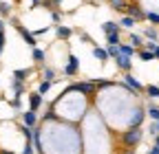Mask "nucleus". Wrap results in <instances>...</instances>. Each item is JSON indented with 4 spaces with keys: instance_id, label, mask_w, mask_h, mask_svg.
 I'll return each instance as SVG.
<instances>
[{
    "instance_id": "obj_1",
    "label": "nucleus",
    "mask_w": 159,
    "mask_h": 154,
    "mask_svg": "<svg viewBox=\"0 0 159 154\" xmlns=\"http://www.w3.org/2000/svg\"><path fill=\"white\" fill-rule=\"evenodd\" d=\"M142 137H144L142 126H130L128 130H124L122 134H119V141H122L126 148H135L139 141H142Z\"/></svg>"
},
{
    "instance_id": "obj_2",
    "label": "nucleus",
    "mask_w": 159,
    "mask_h": 154,
    "mask_svg": "<svg viewBox=\"0 0 159 154\" xmlns=\"http://www.w3.org/2000/svg\"><path fill=\"white\" fill-rule=\"evenodd\" d=\"M11 24H13V29L20 33V35H22V40L31 46V49H35V44H38V37L27 29V27H22V24H20V20H16V18H13V20H11Z\"/></svg>"
},
{
    "instance_id": "obj_3",
    "label": "nucleus",
    "mask_w": 159,
    "mask_h": 154,
    "mask_svg": "<svg viewBox=\"0 0 159 154\" xmlns=\"http://www.w3.org/2000/svg\"><path fill=\"white\" fill-rule=\"evenodd\" d=\"M69 88L86 95V97H93V95H95V84H93V79H89V82H75V84H71Z\"/></svg>"
},
{
    "instance_id": "obj_4",
    "label": "nucleus",
    "mask_w": 159,
    "mask_h": 154,
    "mask_svg": "<svg viewBox=\"0 0 159 154\" xmlns=\"http://www.w3.org/2000/svg\"><path fill=\"white\" fill-rule=\"evenodd\" d=\"M122 84H124V86H128V88H130V90H135V92H144V88H146V86L139 82L133 73H124V82H122Z\"/></svg>"
},
{
    "instance_id": "obj_5",
    "label": "nucleus",
    "mask_w": 159,
    "mask_h": 154,
    "mask_svg": "<svg viewBox=\"0 0 159 154\" xmlns=\"http://www.w3.org/2000/svg\"><path fill=\"white\" fill-rule=\"evenodd\" d=\"M126 15L135 18V20H146V11H144V7H139L137 2H128V5H126Z\"/></svg>"
},
{
    "instance_id": "obj_6",
    "label": "nucleus",
    "mask_w": 159,
    "mask_h": 154,
    "mask_svg": "<svg viewBox=\"0 0 159 154\" xmlns=\"http://www.w3.org/2000/svg\"><path fill=\"white\" fill-rule=\"evenodd\" d=\"M77 71H80V60H77V55H69V62H66V66H64V75L66 77H75L77 75Z\"/></svg>"
},
{
    "instance_id": "obj_7",
    "label": "nucleus",
    "mask_w": 159,
    "mask_h": 154,
    "mask_svg": "<svg viewBox=\"0 0 159 154\" xmlns=\"http://www.w3.org/2000/svg\"><path fill=\"white\" fill-rule=\"evenodd\" d=\"M144 117H146V110L137 106V108L133 110V114H130V119H128V126H142Z\"/></svg>"
},
{
    "instance_id": "obj_8",
    "label": "nucleus",
    "mask_w": 159,
    "mask_h": 154,
    "mask_svg": "<svg viewBox=\"0 0 159 154\" xmlns=\"http://www.w3.org/2000/svg\"><path fill=\"white\" fill-rule=\"evenodd\" d=\"M115 64H117L119 71H124V73H130V68H133V60L126 57V55H117L115 57Z\"/></svg>"
},
{
    "instance_id": "obj_9",
    "label": "nucleus",
    "mask_w": 159,
    "mask_h": 154,
    "mask_svg": "<svg viewBox=\"0 0 159 154\" xmlns=\"http://www.w3.org/2000/svg\"><path fill=\"white\" fill-rule=\"evenodd\" d=\"M22 123L29 126V128H35V126H38V112H35V110L22 112Z\"/></svg>"
},
{
    "instance_id": "obj_10",
    "label": "nucleus",
    "mask_w": 159,
    "mask_h": 154,
    "mask_svg": "<svg viewBox=\"0 0 159 154\" xmlns=\"http://www.w3.org/2000/svg\"><path fill=\"white\" fill-rule=\"evenodd\" d=\"M40 106H42V95L40 92H31L29 95V110H40Z\"/></svg>"
},
{
    "instance_id": "obj_11",
    "label": "nucleus",
    "mask_w": 159,
    "mask_h": 154,
    "mask_svg": "<svg viewBox=\"0 0 159 154\" xmlns=\"http://www.w3.org/2000/svg\"><path fill=\"white\" fill-rule=\"evenodd\" d=\"M55 35H57V40H69V37L73 35V31L69 27H64V24H57L55 27Z\"/></svg>"
},
{
    "instance_id": "obj_12",
    "label": "nucleus",
    "mask_w": 159,
    "mask_h": 154,
    "mask_svg": "<svg viewBox=\"0 0 159 154\" xmlns=\"http://www.w3.org/2000/svg\"><path fill=\"white\" fill-rule=\"evenodd\" d=\"M128 40H130L128 44H130V46H135L137 51H139V49H142V46L146 44V42H144V35H139V33H130V37H128Z\"/></svg>"
},
{
    "instance_id": "obj_13",
    "label": "nucleus",
    "mask_w": 159,
    "mask_h": 154,
    "mask_svg": "<svg viewBox=\"0 0 159 154\" xmlns=\"http://www.w3.org/2000/svg\"><path fill=\"white\" fill-rule=\"evenodd\" d=\"M93 57L104 64V62L108 60V51H106V49H99V46H93Z\"/></svg>"
},
{
    "instance_id": "obj_14",
    "label": "nucleus",
    "mask_w": 159,
    "mask_h": 154,
    "mask_svg": "<svg viewBox=\"0 0 159 154\" xmlns=\"http://www.w3.org/2000/svg\"><path fill=\"white\" fill-rule=\"evenodd\" d=\"M102 31L108 35V33H119L122 29H119V22H111V20H108V22H104V24H102Z\"/></svg>"
},
{
    "instance_id": "obj_15",
    "label": "nucleus",
    "mask_w": 159,
    "mask_h": 154,
    "mask_svg": "<svg viewBox=\"0 0 159 154\" xmlns=\"http://www.w3.org/2000/svg\"><path fill=\"white\" fill-rule=\"evenodd\" d=\"M135 24H137V20L130 15H122V20H119V29H133Z\"/></svg>"
},
{
    "instance_id": "obj_16",
    "label": "nucleus",
    "mask_w": 159,
    "mask_h": 154,
    "mask_svg": "<svg viewBox=\"0 0 159 154\" xmlns=\"http://www.w3.org/2000/svg\"><path fill=\"white\" fill-rule=\"evenodd\" d=\"M31 55H33V62H35V64H44V57H47V53H44L42 49H38V46H35V49L31 51Z\"/></svg>"
},
{
    "instance_id": "obj_17",
    "label": "nucleus",
    "mask_w": 159,
    "mask_h": 154,
    "mask_svg": "<svg viewBox=\"0 0 159 154\" xmlns=\"http://www.w3.org/2000/svg\"><path fill=\"white\" fill-rule=\"evenodd\" d=\"M135 53H137V49H135V46H130V44H124V42L119 44V55H126V57H133Z\"/></svg>"
},
{
    "instance_id": "obj_18",
    "label": "nucleus",
    "mask_w": 159,
    "mask_h": 154,
    "mask_svg": "<svg viewBox=\"0 0 159 154\" xmlns=\"http://www.w3.org/2000/svg\"><path fill=\"white\" fill-rule=\"evenodd\" d=\"M11 88H13V95H16V97H20V95H25V82L11 79Z\"/></svg>"
},
{
    "instance_id": "obj_19",
    "label": "nucleus",
    "mask_w": 159,
    "mask_h": 154,
    "mask_svg": "<svg viewBox=\"0 0 159 154\" xmlns=\"http://www.w3.org/2000/svg\"><path fill=\"white\" fill-rule=\"evenodd\" d=\"M137 55H139V60H142V62H152L155 60V53L152 51H146V49H139Z\"/></svg>"
},
{
    "instance_id": "obj_20",
    "label": "nucleus",
    "mask_w": 159,
    "mask_h": 154,
    "mask_svg": "<svg viewBox=\"0 0 159 154\" xmlns=\"http://www.w3.org/2000/svg\"><path fill=\"white\" fill-rule=\"evenodd\" d=\"M111 2V7L115 9V11H124L126 13V5H128V0H108Z\"/></svg>"
},
{
    "instance_id": "obj_21",
    "label": "nucleus",
    "mask_w": 159,
    "mask_h": 154,
    "mask_svg": "<svg viewBox=\"0 0 159 154\" xmlns=\"http://www.w3.org/2000/svg\"><path fill=\"white\" fill-rule=\"evenodd\" d=\"M27 75H31V68H20V71H13V79L18 82H25Z\"/></svg>"
},
{
    "instance_id": "obj_22",
    "label": "nucleus",
    "mask_w": 159,
    "mask_h": 154,
    "mask_svg": "<svg viewBox=\"0 0 159 154\" xmlns=\"http://www.w3.org/2000/svg\"><path fill=\"white\" fill-rule=\"evenodd\" d=\"M144 92L148 95L150 99H159V86H155V84H150V86H146L144 88Z\"/></svg>"
},
{
    "instance_id": "obj_23",
    "label": "nucleus",
    "mask_w": 159,
    "mask_h": 154,
    "mask_svg": "<svg viewBox=\"0 0 159 154\" xmlns=\"http://www.w3.org/2000/svg\"><path fill=\"white\" fill-rule=\"evenodd\" d=\"M144 37H148V40L157 42V37H159V33H157V29H155V27H146V29H144Z\"/></svg>"
},
{
    "instance_id": "obj_24",
    "label": "nucleus",
    "mask_w": 159,
    "mask_h": 154,
    "mask_svg": "<svg viewBox=\"0 0 159 154\" xmlns=\"http://www.w3.org/2000/svg\"><path fill=\"white\" fill-rule=\"evenodd\" d=\"M106 42H108V46H117V44H122V37H119V33H108Z\"/></svg>"
},
{
    "instance_id": "obj_25",
    "label": "nucleus",
    "mask_w": 159,
    "mask_h": 154,
    "mask_svg": "<svg viewBox=\"0 0 159 154\" xmlns=\"http://www.w3.org/2000/svg\"><path fill=\"white\" fill-rule=\"evenodd\" d=\"M51 86H53V82L42 79V82H40V86H38V92H40V95H47V92L51 90Z\"/></svg>"
},
{
    "instance_id": "obj_26",
    "label": "nucleus",
    "mask_w": 159,
    "mask_h": 154,
    "mask_svg": "<svg viewBox=\"0 0 159 154\" xmlns=\"http://www.w3.org/2000/svg\"><path fill=\"white\" fill-rule=\"evenodd\" d=\"M42 77H44L47 82H55V71L49 68V66H44V68H42Z\"/></svg>"
},
{
    "instance_id": "obj_27",
    "label": "nucleus",
    "mask_w": 159,
    "mask_h": 154,
    "mask_svg": "<svg viewBox=\"0 0 159 154\" xmlns=\"http://www.w3.org/2000/svg\"><path fill=\"white\" fill-rule=\"evenodd\" d=\"M146 114H148V117H150L152 121H159V106H148Z\"/></svg>"
},
{
    "instance_id": "obj_28",
    "label": "nucleus",
    "mask_w": 159,
    "mask_h": 154,
    "mask_svg": "<svg viewBox=\"0 0 159 154\" xmlns=\"http://www.w3.org/2000/svg\"><path fill=\"white\" fill-rule=\"evenodd\" d=\"M20 132H22V137H25L27 141H31V139H33V128H29V126H25V123H22V126H20Z\"/></svg>"
},
{
    "instance_id": "obj_29",
    "label": "nucleus",
    "mask_w": 159,
    "mask_h": 154,
    "mask_svg": "<svg viewBox=\"0 0 159 154\" xmlns=\"http://www.w3.org/2000/svg\"><path fill=\"white\" fill-rule=\"evenodd\" d=\"M146 20H150L152 24H159V13L157 11H146Z\"/></svg>"
},
{
    "instance_id": "obj_30",
    "label": "nucleus",
    "mask_w": 159,
    "mask_h": 154,
    "mask_svg": "<svg viewBox=\"0 0 159 154\" xmlns=\"http://www.w3.org/2000/svg\"><path fill=\"white\" fill-rule=\"evenodd\" d=\"M11 13V5L9 2H0V15H9Z\"/></svg>"
},
{
    "instance_id": "obj_31",
    "label": "nucleus",
    "mask_w": 159,
    "mask_h": 154,
    "mask_svg": "<svg viewBox=\"0 0 159 154\" xmlns=\"http://www.w3.org/2000/svg\"><path fill=\"white\" fill-rule=\"evenodd\" d=\"M60 20H62V13H60V11H51V22L57 27L60 24Z\"/></svg>"
},
{
    "instance_id": "obj_32",
    "label": "nucleus",
    "mask_w": 159,
    "mask_h": 154,
    "mask_svg": "<svg viewBox=\"0 0 159 154\" xmlns=\"http://www.w3.org/2000/svg\"><path fill=\"white\" fill-rule=\"evenodd\" d=\"M106 51H108V57H113V60H115V57L119 55V44H117V46H106Z\"/></svg>"
},
{
    "instance_id": "obj_33",
    "label": "nucleus",
    "mask_w": 159,
    "mask_h": 154,
    "mask_svg": "<svg viewBox=\"0 0 159 154\" xmlns=\"http://www.w3.org/2000/svg\"><path fill=\"white\" fill-rule=\"evenodd\" d=\"M22 154H35V150H33V145H31V141H27V145H25V150H22Z\"/></svg>"
},
{
    "instance_id": "obj_34",
    "label": "nucleus",
    "mask_w": 159,
    "mask_h": 154,
    "mask_svg": "<svg viewBox=\"0 0 159 154\" xmlns=\"http://www.w3.org/2000/svg\"><path fill=\"white\" fill-rule=\"evenodd\" d=\"M155 46H157V42H152V40L146 42V51H155Z\"/></svg>"
},
{
    "instance_id": "obj_35",
    "label": "nucleus",
    "mask_w": 159,
    "mask_h": 154,
    "mask_svg": "<svg viewBox=\"0 0 159 154\" xmlns=\"http://www.w3.org/2000/svg\"><path fill=\"white\" fill-rule=\"evenodd\" d=\"M82 40H84V42H91V44H95V42H93V37H91L89 33H82Z\"/></svg>"
},
{
    "instance_id": "obj_36",
    "label": "nucleus",
    "mask_w": 159,
    "mask_h": 154,
    "mask_svg": "<svg viewBox=\"0 0 159 154\" xmlns=\"http://www.w3.org/2000/svg\"><path fill=\"white\" fill-rule=\"evenodd\" d=\"M11 106H13V108H20V97H13V99H11Z\"/></svg>"
},
{
    "instance_id": "obj_37",
    "label": "nucleus",
    "mask_w": 159,
    "mask_h": 154,
    "mask_svg": "<svg viewBox=\"0 0 159 154\" xmlns=\"http://www.w3.org/2000/svg\"><path fill=\"white\" fill-rule=\"evenodd\" d=\"M31 7H42V0H31Z\"/></svg>"
},
{
    "instance_id": "obj_38",
    "label": "nucleus",
    "mask_w": 159,
    "mask_h": 154,
    "mask_svg": "<svg viewBox=\"0 0 159 154\" xmlns=\"http://www.w3.org/2000/svg\"><path fill=\"white\" fill-rule=\"evenodd\" d=\"M5 27H7V24H5V20L0 18V33H5Z\"/></svg>"
},
{
    "instance_id": "obj_39",
    "label": "nucleus",
    "mask_w": 159,
    "mask_h": 154,
    "mask_svg": "<svg viewBox=\"0 0 159 154\" xmlns=\"http://www.w3.org/2000/svg\"><path fill=\"white\" fill-rule=\"evenodd\" d=\"M152 53H155V60H159V44L155 46V51H152Z\"/></svg>"
},
{
    "instance_id": "obj_40",
    "label": "nucleus",
    "mask_w": 159,
    "mask_h": 154,
    "mask_svg": "<svg viewBox=\"0 0 159 154\" xmlns=\"http://www.w3.org/2000/svg\"><path fill=\"white\" fill-rule=\"evenodd\" d=\"M148 154H159V148H157V145H155V148H150V152H148Z\"/></svg>"
},
{
    "instance_id": "obj_41",
    "label": "nucleus",
    "mask_w": 159,
    "mask_h": 154,
    "mask_svg": "<svg viewBox=\"0 0 159 154\" xmlns=\"http://www.w3.org/2000/svg\"><path fill=\"white\" fill-rule=\"evenodd\" d=\"M124 154H135V150H133V148H126V152H124Z\"/></svg>"
},
{
    "instance_id": "obj_42",
    "label": "nucleus",
    "mask_w": 159,
    "mask_h": 154,
    "mask_svg": "<svg viewBox=\"0 0 159 154\" xmlns=\"http://www.w3.org/2000/svg\"><path fill=\"white\" fill-rule=\"evenodd\" d=\"M155 145L159 148V134H155Z\"/></svg>"
},
{
    "instance_id": "obj_43",
    "label": "nucleus",
    "mask_w": 159,
    "mask_h": 154,
    "mask_svg": "<svg viewBox=\"0 0 159 154\" xmlns=\"http://www.w3.org/2000/svg\"><path fill=\"white\" fill-rule=\"evenodd\" d=\"M0 44H5V33H0Z\"/></svg>"
},
{
    "instance_id": "obj_44",
    "label": "nucleus",
    "mask_w": 159,
    "mask_h": 154,
    "mask_svg": "<svg viewBox=\"0 0 159 154\" xmlns=\"http://www.w3.org/2000/svg\"><path fill=\"white\" fill-rule=\"evenodd\" d=\"M0 154H13V152H9V150H0Z\"/></svg>"
},
{
    "instance_id": "obj_45",
    "label": "nucleus",
    "mask_w": 159,
    "mask_h": 154,
    "mask_svg": "<svg viewBox=\"0 0 159 154\" xmlns=\"http://www.w3.org/2000/svg\"><path fill=\"white\" fill-rule=\"evenodd\" d=\"M51 2H53V5H55V7H57V5H60V2H62V0H51Z\"/></svg>"
},
{
    "instance_id": "obj_46",
    "label": "nucleus",
    "mask_w": 159,
    "mask_h": 154,
    "mask_svg": "<svg viewBox=\"0 0 159 154\" xmlns=\"http://www.w3.org/2000/svg\"><path fill=\"white\" fill-rule=\"evenodd\" d=\"M0 2H2V0H0Z\"/></svg>"
}]
</instances>
